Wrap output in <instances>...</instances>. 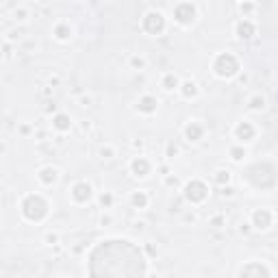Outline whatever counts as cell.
Returning a JSON list of instances; mask_svg holds the SVG:
<instances>
[{"instance_id": "obj_1", "label": "cell", "mask_w": 278, "mask_h": 278, "mask_svg": "<svg viewBox=\"0 0 278 278\" xmlns=\"http://www.w3.org/2000/svg\"><path fill=\"white\" fill-rule=\"evenodd\" d=\"M89 276H146L144 252L128 239H107L89 252Z\"/></svg>"}, {"instance_id": "obj_2", "label": "cell", "mask_w": 278, "mask_h": 278, "mask_svg": "<svg viewBox=\"0 0 278 278\" xmlns=\"http://www.w3.org/2000/svg\"><path fill=\"white\" fill-rule=\"evenodd\" d=\"M246 180L252 187H257V189H268V187H272L274 180H276V167L272 166L270 161L254 163L252 167H248Z\"/></svg>"}, {"instance_id": "obj_3", "label": "cell", "mask_w": 278, "mask_h": 278, "mask_svg": "<svg viewBox=\"0 0 278 278\" xmlns=\"http://www.w3.org/2000/svg\"><path fill=\"white\" fill-rule=\"evenodd\" d=\"M20 211H22V218L28 220V222H42L44 218L48 215L50 207L46 202V198L39 196V194H28L24 200L20 204Z\"/></svg>"}, {"instance_id": "obj_4", "label": "cell", "mask_w": 278, "mask_h": 278, "mask_svg": "<svg viewBox=\"0 0 278 278\" xmlns=\"http://www.w3.org/2000/svg\"><path fill=\"white\" fill-rule=\"evenodd\" d=\"M213 72L220 78L237 76V72H239V59H237L235 55H230V53L218 55V56H215V61H213Z\"/></svg>"}, {"instance_id": "obj_5", "label": "cell", "mask_w": 278, "mask_h": 278, "mask_svg": "<svg viewBox=\"0 0 278 278\" xmlns=\"http://www.w3.org/2000/svg\"><path fill=\"white\" fill-rule=\"evenodd\" d=\"M183 196H185V200L191 202V204H202L209 198V187H207L204 180L194 178L183 187Z\"/></svg>"}, {"instance_id": "obj_6", "label": "cell", "mask_w": 278, "mask_h": 278, "mask_svg": "<svg viewBox=\"0 0 278 278\" xmlns=\"http://www.w3.org/2000/svg\"><path fill=\"white\" fill-rule=\"evenodd\" d=\"M141 28H144L148 35H161L166 31V15L161 11H148L141 20Z\"/></svg>"}, {"instance_id": "obj_7", "label": "cell", "mask_w": 278, "mask_h": 278, "mask_svg": "<svg viewBox=\"0 0 278 278\" xmlns=\"http://www.w3.org/2000/svg\"><path fill=\"white\" fill-rule=\"evenodd\" d=\"M174 20H176L178 24H183V26L194 24V20H196V7L191 2H180V4H176V9H174Z\"/></svg>"}, {"instance_id": "obj_8", "label": "cell", "mask_w": 278, "mask_h": 278, "mask_svg": "<svg viewBox=\"0 0 278 278\" xmlns=\"http://www.w3.org/2000/svg\"><path fill=\"white\" fill-rule=\"evenodd\" d=\"M70 196H72V200H74L76 204H85V202H89V200H92L94 189H92V185H89V183H85V180H81V183L72 185Z\"/></svg>"}, {"instance_id": "obj_9", "label": "cell", "mask_w": 278, "mask_h": 278, "mask_svg": "<svg viewBox=\"0 0 278 278\" xmlns=\"http://www.w3.org/2000/svg\"><path fill=\"white\" fill-rule=\"evenodd\" d=\"M272 222H274V215H272L270 209H257L252 213V226L257 230H268Z\"/></svg>"}, {"instance_id": "obj_10", "label": "cell", "mask_w": 278, "mask_h": 278, "mask_svg": "<svg viewBox=\"0 0 278 278\" xmlns=\"http://www.w3.org/2000/svg\"><path fill=\"white\" fill-rule=\"evenodd\" d=\"M150 169H152V166L146 157H135L133 161H130V174L137 178H146L150 174Z\"/></svg>"}, {"instance_id": "obj_11", "label": "cell", "mask_w": 278, "mask_h": 278, "mask_svg": "<svg viewBox=\"0 0 278 278\" xmlns=\"http://www.w3.org/2000/svg\"><path fill=\"white\" fill-rule=\"evenodd\" d=\"M254 33H257V26H254V22H252V20L243 18V20L237 22V26H235V35L239 37V39H252V37H254Z\"/></svg>"}, {"instance_id": "obj_12", "label": "cell", "mask_w": 278, "mask_h": 278, "mask_svg": "<svg viewBox=\"0 0 278 278\" xmlns=\"http://www.w3.org/2000/svg\"><path fill=\"white\" fill-rule=\"evenodd\" d=\"M239 276H272L270 268H265L263 263H257V261H252V263L243 265L239 270Z\"/></svg>"}, {"instance_id": "obj_13", "label": "cell", "mask_w": 278, "mask_h": 278, "mask_svg": "<svg viewBox=\"0 0 278 278\" xmlns=\"http://www.w3.org/2000/svg\"><path fill=\"white\" fill-rule=\"evenodd\" d=\"M254 135H257V128H254L250 122H239L235 126V137L239 139L241 144H243V141H252Z\"/></svg>"}, {"instance_id": "obj_14", "label": "cell", "mask_w": 278, "mask_h": 278, "mask_svg": "<svg viewBox=\"0 0 278 278\" xmlns=\"http://www.w3.org/2000/svg\"><path fill=\"white\" fill-rule=\"evenodd\" d=\"M183 135H185V139H187V141L196 144V141H200V139H202V135H204V126H202V124H198V122H189V124L185 126Z\"/></svg>"}, {"instance_id": "obj_15", "label": "cell", "mask_w": 278, "mask_h": 278, "mask_svg": "<svg viewBox=\"0 0 278 278\" xmlns=\"http://www.w3.org/2000/svg\"><path fill=\"white\" fill-rule=\"evenodd\" d=\"M37 178H39V183H42V185L50 187V185H55L56 180H59V169L53 167V166L42 167V169H39V174H37Z\"/></svg>"}, {"instance_id": "obj_16", "label": "cell", "mask_w": 278, "mask_h": 278, "mask_svg": "<svg viewBox=\"0 0 278 278\" xmlns=\"http://www.w3.org/2000/svg\"><path fill=\"white\" fill-rule=\"evenodd\" d=\"M157 107H159V100L155 98V96H141L139 102H137L139 113H146V115H152V113L157 111Z\"/></svg>"}, {"instance_id": "obj_17", "label": "cell", "mask_w": 278, "mask_h": 278, "mask_svg": "<svg viewBox=\"0 0 278 278\" xmlns=\"http://www.w3.org/2000/svg\"><path fill=\"white\" fill-rule=\"evenodd\" d=\"M53 128H56L59 133H65V130L72 128V120L67 113H56V115L53 117Z\"/></svg>"}, {"instance_id": "obj_18", "label": "cell", "mask_w": 278, "mask_h": 278, "mask_svg": "<svg viewBox=\"0 0 278 278\" xmlns=\"http://www.w3.org/2000/svg\"><path fill=\"white\" fill-rule=\"evenodd\" d=\"M55 37L59 39V42H65V39H70L72 37V26L67 24V22H59V24L55 26Z\"/></svg>"}, {"instance_id": "obj_19", "label": "cell", "mask_w": 278, "mask_h": 278, "mask_svg": "<svg viewBox=\"0 0 278 278\" xmlns=\"http://www.w3.org/2000/svg\"><path fill=\"white\" fill-rule=\"evenodd\" d=\"M161 87L166 89V92H174V89H178L180 87L178 76L174 74V72H167V74L163 76V81H161Z\"/></svg>"}, {"instance_id": "obj_20", "label": "cell", "mask_w": 278, "mask_h": 278, "mask_svg": "<svg viewBox=\"0 0 278 278\" xmlns=\"http://www.w3.org/2000/svg\"><path fill=\"white\" fill-rule=\"evenodd\" d=\"M180 94H183V98L185 100H191V98H196L198 96V85L194 81H185V83H180Z\"/></svg>"}, {"instance_id": "obj_21", "label": "cell", "mask_w": 278, "mask_h": 278, "mask_svg": "<svg viewBox=\"0 0 278 278\" xmlns=\"http://www.w3.org/2000/svg\"><path fill=\"white\" fill-rule=\"evenodd\" d=\"M130 204H133V209H146L148 207V194L146 191H133Z\"/></svg>"}, {"instance_id": "obj_22", "label": "cell", "mask_w": 278, "mask_h": 278, "mask_svg": "<svg viewBox=\"0 0 278 278\" xmlns=\"http://www.w3.org/2000/svg\"><path fill=\"white\" fill-rule=\"evenodd\" d=\"M248 109H250V111H261V109H265V98H263L261 94L252 96V98L248 100Z\"/></svg>"}, {"instance_id": "obj_23", "label": "cell", "mask_w": 278, "mask_h": 278, "mask_svg": "<svg viewBox=\"0 0 278 278\" xmlns=\"http://www.w3.org/2000/svg\"><path fill=\"white\" fill-rule=\"evenodd\" d=\"M246 157H248V150L243 148V146H232V148H230V159H232V161L239 163V161H243Z\"/></svg>"}, {"instance_id": "obj_24", "label": "cell", "mask_w": 278, "mask_h": 278, "mask_svg": "<svg viewBox=\"0 0 278 278\" xmlns=\"http://www.w3.org/2000/svg\"><path fill=\"white\" fill-rule=\"evenodd\" d=\"M215 183H218L220 187L228 185L230 183V172L228 169H218V172H215Z\"/></svg>"}, {"instance_id": "obj_25", "label": "cell", "mask_w": 278, "mask_h": 278, "mask_svg": "<svg viewBox=\"0 0 278 278\" xmlns=\"http://www.w3.org/2000/svg\"><path fill=\"white\" fill-rule=\"evenodd\" d=\"M98 202H100L102 209H111L113 207V194H111V191H105V194H100Z\"/></svg>"}, {"instance_id": "obj_26", "label": "cell", "mask_w": 278, "mask_h": 278, "mask_svg": "<svg viewBox=\"0 0 278 278\" xmlns=\"http://www.w3.org/2000/svg\"><path fill=\"white\" fill-rule=\"evenodd\" d=\"M130 67H133V70H144V67H146V59H144V56H133V59H130Z\"/></svg>"}, {"instance_id": "obj_27", "label": "cell", "mask_w": 278, "mask_h": 278, "mask_svg": "<svg viewBox=\"0 0 278 278\" xmlns=\"http://www.w3.org/2000/svg\"><path fill=\"white\" fill-rule=\"evenodd\" d=\"M241 13H246V15H250L252 13V11H254V4L250 2V0H243V2H241Z\"/></svg>"}, {"instance_id": "obj_28", "label": "cell", "mask_w": 278, "mask_h": 278, "mask_svg": "<svg viewBox=\"0 0 278 278\" xmlns=\"http://www.w3.org/2000/svg\"><path fill=\"white\" fill-rule=\"evenodd\" d=\"M113 155H115V150H113L111 146H102V148H100V157L102 159H111Z\"/></svg>"}, {"instance_id": "obj_29", "label": "cell", "mask_w": 278, "mask_h": 278, "mask_svg": "<svg viewBox=\"0 0 278 278\" xmlns=\"http://www.w3.org/2000/svg\"><path fill=\"white\" fill-rule=\"evenodd\" d=\"M176 155H178V146L169 144V146H167V150H166V157H167V159H174Z\"/></svg>"}, {"instance_id": "obj_30", "label": "cell", "mask_w": 278, "mask_h": 278, "mask_svg": "<svg viewBox=\"0 0 278 278\" xmlns=\"http://www.w3.org/2000/svg\"><path fill=\"white\" fill-rule=\"evenodd\" d=\"M26 15H28V11H26V9H18V11H15V20H18V22H24V20H26Z\"/></svg>"}, {"instance_id": "obj_31", "label": "cell", "mask_w": 278, "mask_h": 278, "mask_svg": "<svg viewBox=\"0 0 278 278\" xmlns=\"http://www.w3.org/2000/svg\"><path fill=\"white\" fill-rule=\"evenodd\" d=\"M56 241H59V235H55V232H48V235H46V243H50V246H55Z\"/></svg>"}, {"instance_id": "obj_32", "label": "cell", "mask_w": 278, "mask_h": 278, "mask_svg": "<svg viewBox=\"0 0 278 278\" xmlns=\"http://www.w3.org/2000/svg\"><path fill=\"white\" fill-rule=\"evenodd\" d=\"M166 185L176 187V185H178V178H176V176H169V174H166Z\"/></svg>"}, {"instance_id": "obj_33", "label": "cell", "mask_w": 278, "mask_h": 278, "mask_svg": "<svg viewBox=\"0 0 278 278\" xmlns=\"http://www.w3.org/2000/svg\"><path fill=\"white\" fill-rule=\"evenodd\" d=\"M220 194H222V196L226 198V196H232V194H235V189H232L230 185H224V187H222V191H220Z\"/></svg>"}, {"instance_id": "obj_34", "label": "cell", "mask_w": 278, "mask_h": 278, "mask_svg": "<svg viewBox=\"0 0 278 278\" xmlns=\"http://www.w3.org/2000/svg\"><path fill=\"white\" fill-rule=\"evenodd\" d=\"M222 224H224V218H220V215H215V218H211V226H218V228H220Z\"/></svg>"}, {"instance_id": "obj_35", "label": "cell", "mask_w": 278, "mask_h": 278, "mask_svg": "<svg viewBox=\"0 0 278 278\" xmlns=\"http://www.w3.org/2000/svg\"><path fill=\"white\" fill-rule=\"evenodd\" d=\"M111 222H113L111 215H102V218H100V224H102V226H109Z\"/></svg>"}, {"instance_id": "obj_36", "label": "cell", "mask_w": 278, "mask_h": 278, "mask_svg": "<svg viewBox=\"0 0 278 278\" xmlns=\"http://www.w3.org/2000/svg\"><path fill=\"white\" fill-rule=\"evenodd\" d=\"M4 56H7V59L11 56V46H9V44H4Z\"/></svg>"}, {"instance_id": "obj_37", "label": "cell", "mask_w": 278, "mask_h": 278, "mask_svg": "<svg viewBox=\"0 0 278 278\" xmlns=\"http://www.w3.org/2000/svg\"><path fill=\"white\" fill-rule=\"evenodd\" d=\"M89 102H92V98H81V105L83 107H89Z\"/></svg>"}]
</instances>
